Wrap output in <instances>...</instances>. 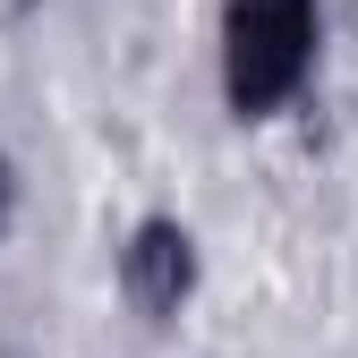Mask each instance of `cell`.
Wrapping results in <instances>:
<instances>
[{
    "label": "cell",
    "mask_w": 358,
    "mask_h": 358,
    "mask_svg": "<svg viewBox=\"0 0 358 358\" xmlns=\"http://www.w3.org/2000/svg\"><path fill=\"white\" fill-rule=\"evenodd\" d=\"M307 60H316V0H231V26H222V85H231V111H282L299 94Z\"/></svg>",
    "instance_id": "obj_1"
},
{
    "label": "cell",
    "mask_w": 358,
    "mask_h": 358,
    "mask_svg": "<svg viewBox=\"0 0 358 358\" xmlns=\"http://www.w3.org/2000/svg\"><path fill=\"white\" fill-rule=\"evenodd\" d=\"M188 290H196V239L179 231V222H145V231L128 239V299H137L145 316H179Z\"/></svg>",
    "instance_id": "obj_2"
},
{
    "label": "cell",
    "mask_w": 358,
    "mask_h": 358,
    "mask_svg": "<svg viewBox=\"0 0 358 358\" xmlns=\"http://www.w3.org/2000/svg\"><path fill=\"white\" fill-rule=\"evenodd\" d=\"M9 196H17V179H9V162H0V231H9Z\"/></svg>",
    "instance_id": "obj_3"
}]
</instances>
